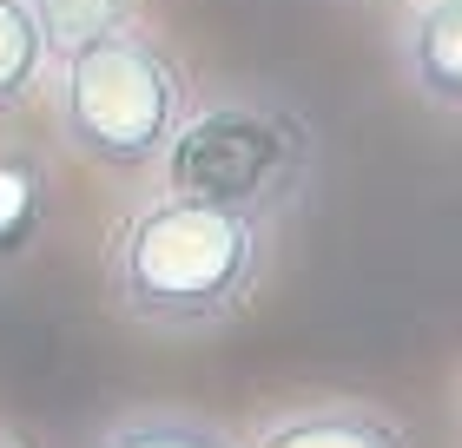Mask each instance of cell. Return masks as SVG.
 <instances>
[{
    "instance_id": "cell-1",
    "label": "cell",
    "mask_w": 462,
    "mask_h": 448,
    "mask_svg": "<svg viewBox=\"0 0 462 448\" xmlns=\"http://www.w3.org/2000/svg\"><path fill=\"white\" fill-rule=\"evenodd\" d=\"M271 270V224L245 211L152 191L106 238V297L145 336H218L251 310Z\"/></svg>"
},
{
    "instance_id": "cell-2",
    "label": "cell",
    "mask_w": 462,
    "mask_h": 448,
    "mask_svg": "<svg viewBox=\"0 0 462 448\" xmlns=\"http://www.w3.org/2000/svg\"><path fill=\"white\" fill-rule=\"evenodd\" d=\"M40 99L53 113V139L79 165L113 178H145L159 172L185 105H192V73L152 27H119L53 59Z\"/></svg>"
},
{
    "instance_id": "cell-3",
    "label": "cell",
    "mask_w": 462,
    "mask_h": 448,
    "mask_svg": "<svg viewBox=\"0 0 462 448\" xmlns=\"http://www.w3.org/2000/svg\"><path fill=\"white\" fill-rule=\"evenodd\" d=\"M159 185L278 224L318 185V125L271 87H212L205 99L192 93L159 159Z\"/></svg>"
},
{
    "instance_id": "cell-4",
    "label": "cell",
    "mask_w": 462,
    "mask_h": 448,
    "mask_svg": "<svg viewBox=\"0 0 462 448\" xmlns=\"http://www.w3.org/2000/svg\"><path fill=\"white\" fill-rule=\"evenodd\" d=\"M238 448H410V429L370 396H298L238 429Z\"/></svg>"
},
{
    "instance_id": "cell-5",
    "label": "cell",
    "mask_w": 462,
    "mask_h": 448,
    "mask_svg": "<svg viewBox=\"0 0 462 448\" xmlns=\"http://www.w3.org/2000/svg\"><path fill=\"white\" fill-rule=\"evenodd\" d=\"M403 87L443 119H462V0H410L396 20Z\"/></svg>"
},
{
    "instance_id": "cell-6",
    "label": "cell",
    "mask_w": 462,
    "mask_h": 448,
    "mask_svg": "<svg viewBox=\"0 0 462 448\" xmlns=\"http://www.w3.org/2000/svg\"><path fill=\"white\" fill-rule=\"evenodd\" d=\"M53 231V159L47 145L0 133V277L47 244Z\"/></svg>"
},
{
    "instance_id": "cell-7",
    "label": "cell",
    "mask_w": 462,
    "mask_h": 448,
    "mask_svg": "<svg viewBox=\"0 0 462 448\" xmlns=\"http://www.w3.org/2000/svg\"><path fill=\"white\" fill-rule=\"evenodd\" d=\"M87 448H238V429L185 402H133L99 422Z\"/></svg>"
},
{
    "instance_id": "cell-8",
    "label": "cell",
    "mask_w": 462,
    "mask_h": 448,
    "mask_svg": "<svg viewBox=\"0 0 462 448\" xmlns=\"http://www.w3.org/2000/svg\"><path fill=\"white\" fill-rule=\"evenodd\" d=\"M47 73H53V59L33 27V7L27 0H0V125H14L47 93Z\"/></svg>"
},
{
    "instance_id": "cell-9",
    "label": "cell",
    "mask_w": 462,
    "mask_h": 448,
    "mask_svg": "<svg viewBox=\"0 0 462 448\" xmlns=\"http://www.w3.org/2000/svg\"><path fill=\"white\" fill-rule=\"evenodd\" d=\"M27 7L47 40V59H67L119 27H139V0H27Z\"/></svg>"
},
{
    "instance_id": "cell-10",
    "label": "cell",
    "mask_w": 462,
    "mask_h": 448,
    "mask_svg": "<svg viewBox=\"0 0 462 448\" xmlns=\"http://www.w3.org/2000/svg\"><path fill=\"white\" fill-rule=\"evenodd\" d=\"M0 448H40L27 429H14V422H0Z\"/></svg>"
},
{
    "instance_id": "cell-11",
    "label": "cell",
    "mask_w": 462,
    "mask_h": 448,
    "mask_svg": "<svg viewBox=\"0 0 462 448\" xmlns=\"http://www.w3.org/2000/svg\"><path fill=\"white\" fill-rule=\"evenodd\" d=\"M449 435H456V448H462V376H456V396H449Z\"/></svg>"
}]
</instances>
